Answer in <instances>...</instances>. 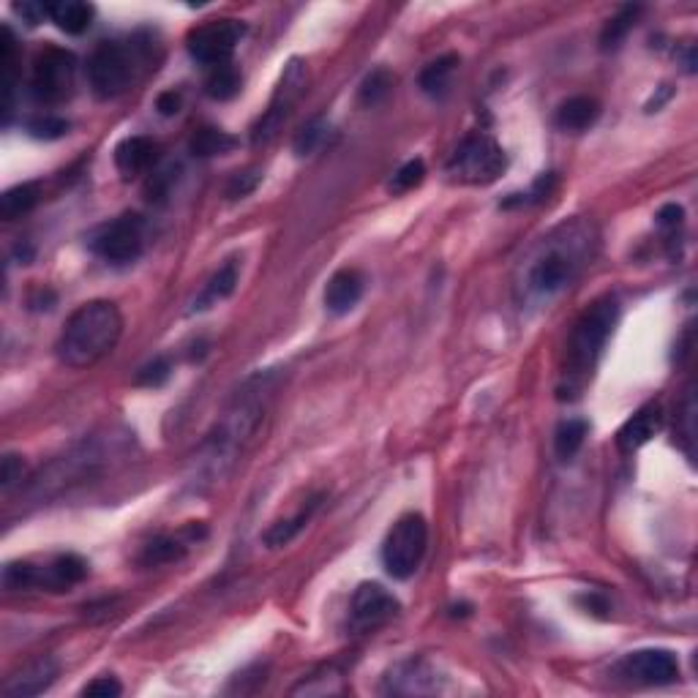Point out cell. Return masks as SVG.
<instances>
[{"instance_id":"obj_1","label":"cell","mask_w":698,"mask_h":698,"mask_svg":"<svg viewBox=\"0 0 698 698\" xmlns=\"http://www.w3.org/2000/svg\"><path fill=\"white\" fill-rule=\"evenodd\" d=\"M279 388V377L273 371H260L243 382V388L232 396L216 426L202 442L200 453L194 459V475L189 486L194 491H208L238 467L240 456L260 434L262 423L268 418L270 404Z\"/></svg>"},{"instance_id":"obj_2","label":"cell","mask_w":698,"mask_h":698,"mask_svg":"<svg viewBox=\"0 0 698 698\" xmlns=\"http://www.w3.org/2000/svg\"><path fill=\"white\" fill-rule=\"evenodd\" d=\"M598 235L592 224L573 219L562 224L521 260L516 295L521 306H543L568 290L595 257Z\"/></svg>"},{"instance_id":"obj_3","label":"cell","mask_w":698,"mask_h":698,"mask_svg":"<svg viewBox=\"0 0 698 698\" xmlns=\"http://www.w3.org/2000/svg\"><path fill=\"white\" fill-rule=\"evenodd\" d=\"M619 320V300L614 295H603L592 306L584 309L573 330H570L568 347H565V360L559 369L557 393L562 401L579 399L589 379L595 377L600 358L606 352L611 333Z\"/></svg>"},{"instance_id":"obj_4","label":"cell","mask_w":698,"mask_h":698,"mask_svg":"<svg viewBox=\"0 0 698 698\" xmlns=\"http://www.w3.org/2000/svg\"><path fill=\"white\" fill-rule=\"evenodd\" d=\"M123 314L110 300H90L71 314L55 344L58 360L69 369H90L118 347Z\"/></svg>"},{"instance_id":"obj_5","label":"cell","mask_w":698,"mask_h":698,"mask_svg":"<svg viewBox=\"0 0 698 698\" xmlns=\"http://www.w3.org/2000/svg\"><path fill=\"white\" fill-rule=\"evenodd\" d=\"M156 58H153V41L134 39L104 41L88 58V82L90 90L99 99L110 101L123 96L148 74Z\"/></svg>"},{"instance_id":"obj_6","label":"cell","mask_w":698,"mask_h":698,"mask_svg":"<svg viewBox=\"0 0 698 698\" xmlns=\"http://www.w3.org/2000/svg\"><path fill=\"white\" fill-rule=\"evenodd\" d=\"M126 437L129 434H110L107 437H93L85 439L82 445H77L74 450H69L66 456L55 459L47 469H41V475L33 480V497H52L58 491L69 489L74 483H82V480L93 478L96 472L112 464V459H118L126 453Z\"/></svg>"},{"instance_id":"obj_7","label":"cell","mask_w":698,"mask_h":698,"mask_svg":"<svg viewBox=\"0 0 698 698\" xmlns=\"http://www.w3.org/2000/svg\"><path fill=\"white\" fill-rule=\"evenodd\" d=\"M88 579V562L77 554H58L47 562H9L3 570V587L11 592L41 589V592H69Z\"/></svg>"},{"instance_id":"obj_8","label":"cell","mask_w":698,"mask_h":698,"mask_svg":"<svg viewBox=\"0 0 698 698\" xmlns=\"http://www.w3.org/2000/svg\"><path fill=\"white\" fill-rule=\"evenodd\" d=\"M508 167V156L491 134L486 131H475L461 140V145L453 150V156L448 161V175L459 183H469V186H486L505 172Z\"/></svg>"},{"instance_id":"obj_9","label":"cell","mask_w":698,"mask_h":698,"mask_svg":"<svg viewBox=\"0 0 698 698\" xmlns=\"http://www.w3.org/2000/svg\"><path fill=\"white\" fill-rule=\"evenodd\" d=\"M426 549H429V524L418 513H407L390 527L388 538L382 543V565L393 579L407 581L418 573Z\"/></svg>"},{"instance_id":"obj_10","label":"cell","mask_w":698,"mask_h":698,"mask_svg":"<svg viewBox=\"0 0 698 698\" xmlns=\"http://www.w3.org/2000/svg\"><path fill=\"white\" fill-rule=\"evenodd\" d=\"M77 85V58L60 47H44L33 60L30 90L41 104H63Z\"/></svg>"},{"instance_id":"obj_11","label":"cell","mask_w":698,"mask_h":698,"mask_svg":"<svg viewBox=\"0 0 698 698\" xmlns=\"http://www.w3.org/2000/svg\"><path fill=\"white\" fill-rule=\"evenodd\" d=\"M90 251L112 265H129L140 260L145 249V221L137 213H126L115 221L101 224L88 240Z\"/></svg>"},{"instance_id":"obj_12","label":"cell","mask_w":698,"mask_h":698,"mask_svg":"<svg viewBox=\"0 0 698 698\" xmlns=\"http://www.w3.org/2000/svg\"><path fill=\"white\" fill-rule=\"evenodd\" d=\"M246 33V25L238 20H213L194 28L186 39L189 55L202 66H224L232 63V55L238 50L240 39Z\"/></svg>"},{"instance_id":"obj_13","label":"cell","mask_w":698,"mask_h":698,"mask_svg":"<svg viewBox=\"0 0 698 698\" xmlns=\"http://www.w3.org/2000/svg\"><path fill=\"white\" fill-rule=\"evenodd\" d=\"M306 80H309L306 63H303L300 58H292L290 63L284 66V71H281V80L279 85H276V90H273V99H270L268 104V112H265V115L260 118V123L254 126V134H251L254 145L268 142L270 137H276V131H279V126L284 123V118L290 115L292 107H295L300 96H303Z\"/></svg>"},{"instance_id":"obj_14","label":"cell","mask_w":698,"mask_h":698,"mask_svg":"<svg viewBox=\"0 0 698 698\" xmlns=\"http://www.w3.org/2000/svg\"><path fill=\"white\" fill-rule=\"evenodd\" d=\"M399 600L390 595L388 589L374 581H366L355 589L352 603H349V625L358 633H369V630L382 628L385 622L399 614Z\"/></svg>"},{"instance_id":"obj_15","label":"cell","mask_w":698,"mask_h":698,"mask_svg":"<svg viewBox=\"0 0 698 698\" xmlns=\"http://www.w3.org/2000/svg\"><path fill=\"white\" fill-rule=\"evenodd\" d=\"M617 671L636 685H671L679 677V663L669 649H639L619 660Z\"/></svg>"},{"instance_id":"obj_16","label":"cell","mask_w":698,"mask_h":698,"mask_svg":"<svg viewBox=\"0 0 698 698\" xmlns=\"http://www.w3.org/2000/svg\"><path fill=\"white\" fill-rule=\"evenodd\" d=\"M58 660L50 655H39V658L28 660L17 674H11L3 685V696L6 698H33L41 696L44 690L50 688L52 682L58 679Z\"/></svg>"},{"instance_id":"obj_17","label":"cell","mask_w":698,"mask_h":698,"mask_svg":"<svg viewBox=\"0 0 698 698\" xmlns=\"http://www.w3.org/2000/svg\"><path fill=\"white\" fill-rule=\"evenodd\" d=\"M437 690V677L423 660H407L399 663L396 669L388 671L382 693H396V696H420V693H434Z\"/></svg>"},{"instance_id":"obj_18","label":"cell","mask_w":698,"mask_h":698,"mask_svg":"<svg viewBox=\"0 0 698 698\" xmlns=\"http://www.w3.org/2000/svg\"><path fill=\"white\" fill-rule=\"evenodd\" d=\"M200 540V532L197 527H189L178 532V535H161V538H153L142 549L140 565L142 568H161V565H172V562H180V559L189 554V549Z\"/></svg>"},{"instance_id":"obj_19","label":"cell","mask_w":698,"mask_h":698,"mask_svg":"<svg viewBox=\"0 0 698 698\" xmlns=\"http://www.w3.org/2000/svg\"><path fill=\"white\" fill-rule=\"evenodd\" d=\"M660 426H663V409H660V404L641 407L639 412L619 429L617 448L622 450V453H633V450L644 448L649 439L658 434Z\"/></svg>"},{"instance_id":"obj_20","label":"cell","mask_w":698,"mask_h":698,"mask_svg":"<svg viewBox=\"0 0 698 698\" xmlns=\"http://www.w3.org/2000/svg\"><path fill=\"white\" fill-rule=\"evenodd\" d=\"M366 290V279L360 276L358 270L344 268L339 273H333L325 287V306L333 314H349L363 298Z\"/></svg>"},{"instance_id":"obj_21","label":"cell","mask_w":698,"mask_h":698,"mask_svg":"<svg viewBox=\"0 0 698 698\" xmlns=\"http://www.w3.org/2000/svg\"><path fill=\"white\" fill-rule=\"evenodd\" d=\"M159 159V145L150 137H129L115 148V167L123 178H137Z\"/></svg>"},{"instance_id":"obj_22","label":"cell","mask_w":698,"mask_h":698,"mask_svg":"<svg viewBox=\"0 0 698 698\" xmlns=\"http://www.w3.org/2000/svg\"><path fill=\"white\" fill-rule=\"evenodd\" d=\"M17 41L9 25L0 28V71H3V123L11 120L14 90H17Z\"/></svg>"},{"instance_id":"obj_23","label":"cell","mask_w":698,"mask_h":698,"mask_svg":"<svg viewBox=\"0 0 698 698\" xmlns=\"http://www.w3.org/2000/svg\"><path fill=\"white\" fill-rule=\"evenodd\" d=\"M600 118V104L589 96H573L557 110V126L562 131H587Z\"/></svg>"},{"instance_id":"obj_24","label":"cell","mask_w":698,"mask_h":698,"mask_svg":"<svg viewBox=\"0 0 698 698\" xmlns=\"http://www.w3.org/2000/svg\"><path fill=\"white\" fill-rule=\"evenodd\" d=\"M93 6L82 3V0H60V3H50V20L58 25L63 33L69 36H80L93 25Z\"/></svg>"},{"instance_id":"obj_25","label":"cell","mask_w":698,"mask_h":698,"mask_svg":"<svg viewBox=\"0 0 698 698\" xmlns=\"http://www.w3.org/2000/svg\"><path fill=\"white\" fill-rule=\"evenodd\" d=\"M320 499H322V494L320 497H311L303 508L292 516V519H287V521H276L273 527L262 535V540H265V546L268 549H281V546H287V543H292V540L298 538V532L306 524L311 521V516L317 513V508H320Z\"/></svg>"},{"instance_id":"obj_26","label":"cell","mask_w":698,"mask_h":698,"mask_svg":"<svg viewBox=\"0 0 698 698\" xmlns=\"http://www.w3.org/2000/svg\"><path fill=\"white\" fill-rule=\"evenodd\" d=\"M238 276H240V268L235 260H230L227 265H221V268L210 276L208 284L202 287L200 298L194 300V309L197 311L210 309L213 303L230 298L232 292H235V287H238Z\"/></svg>"},{"instance_id":"obj_27","label":"cell","mask_w":698,"mask_h":698,"mask_svg":"<svg viewBox=\"0 0 698 698\" xmlns=\"http://www.w3.org/2000/svg\"><path fill=\"white\" fill-rule=\"evenodd\" d=\"M456 66H459V58H456V55H445V58H437L434 63H429L426 69L420 71V90H423L426 96H431V99H442L450 90Z\"/></svg>"},{"instance_id":"obj_28","label":"cell","mask_w":698,"mask_h":698,"mask_svg":"<svg viewBox=\"0 0 698 698\" xmlns=\"http://www.w3.org/2000/svg\"><path fill=\"white\" fill-rule=\"evenodd\" d=\"M191 153L200 156V159H213V156H224L230 150L238 148V140L232 137L230 131L213 129V126H205L194 137H191Z\"/></svg>"},{"instance_id":"obj_29","label":"cell","mask_w":698,"mask_h":698,"mask_svg":"<svg viewBox=\"0 0 698 698\" xmlns=\"http://www.w3.org/2000/svg\"><path fill=\"white\" fill-rule=\"evenodd\" d=\"M240 85H243L240 71L232 63H224V66L210 69L208 80H205V93L213 101H230L240 93Z\"/></svg>"},{"instance_id":"obj_30","label":"cell","mask_w":698,"mask_h":698,"mask_svg":"<svg viewBox=\"0 0 698 698\" xmlns=\"http://www.w3.org/2000/svg\"><path fill=\"white\" fill-rule=\"evenodd\" d=\"M36 202H39V183H20V186H14V189L3 194L0 213H3L6 221H14L36 208Z\"/></svg>"},{"instance_id":"obj_31","label":"cell","mask_w":698,"mask_h":698,"mask_svg":"<svg viewBox=\"0 0 698 698\" xmlns=\"http://www.w3.org/2000/svg\"><path fill=\"white\" fill-rule=\"evenodd\" d=\"M587 434H589L587 420H581V418L565 420V423L557 429V437H554V450H557L559 459L562 461L573 459V456L581 450V445H584Z\"/></svg>"},{"instance_id":"obj_32","label":"cell","mask_w":698,"mask_h":698,"mask_svg":"<svg viewBox=\"0 0 698 698\" xmlns=\"http://www.w3.org/2000/svg\"><path fill=\"white\" fill-rule=\"evenodd\" d=\"M330 137V123L325 118H314L309 120L303 129L295 134V142H292V148H295V153L298 156H311V153H317V150L328 142Z\"/></svg>"},{"instance_id":"obj_33","label":"cell","mask_w":698,"mask_h":698,"mask_svg":"<svg viewBox=\"0 0 698 698\" xmlns=\"http://www.w3.org/2000/svg\"><path fill=\"white\" fill-rule=\"evenodd\" d=\"M636 17H639V9L628 6V9L619 11L614 20H609V25L603 28V36H600L603 50H617L619 44L625 41V36L633 30V25H636Z\"/></svg>"},{"instance_id":"obj_34","label":"cell","mask_w":698,"mask_h":698,"mask_svg":"<svg viewBox=\"0 0 698 698\" xmlns=\"http://www.w3.org/2000/svg\"><path fill=\"white\" fill-rule=\"evenodd\" d=\"M390 90H393V77H390L388 71H371L369 77L363 80V85H360V104L377 107V104H382V101L388 99Z\"/></svg>"},{"instance_id":"obj_35","label":"cell","mask_w":698,"mask_h":698,"mask_svg":"<svg viewBox=\"0 0 698 698\" xmlns=\"http://www.w3.org/2000/svg\"><path fill=\"white\" fill-rule=\"evenodd\" d=\"M423 178H426V164L420 159H412L407 161V164H401L399 170L393 172L388 189L393 191V194H407V191L418 189L420 183H423Z\"/></svg>"},{"instance_id":"obj_36","label":"cell","mask_w":698,"mask_h":698,"mask_svg":"<svg viewBox=\"0 0 698 698\" xmlns=\"http://www.w3.org/2000/svg\"><path fill=\"white\" fill-rule=\"evenodd\" d=\"M682 429H679V437L685 439V453L688 459H693V442H696V429H693V420H696V399H693V390H685V401H682Z\"/></svg>"},{"instance_id":"obj_37","label":"cell","mask_w":698,"mask_h":698,"mask_svg":"<svg viewBox=\"0 0 698 698\" xmlns=\"http://www.w3.org/2000/svg\"><path fill=\"white\" fill-rule=\"evenodd\" d=\"M260 170H243V172H235L230 178V183H227V197L230 200H243V197H249L251 191L260 186Z\"/></svg>"},{"instance_id":"obj_38","label":"cell","mask_w":698,"mask_h":698,"mask_svg":"<svg viewBox=\"0 0 698 698\" xmlns=\"http://www.w3.org/2000/svg\"><path fill=\"white\" fill-rule=\"evenodd\" d=\"M172 374V366L167 358H156L153 363H148L145 369H140V374H137V385H142V388H161L167 379H170Z\"/></svg>"},{"instance_id":"obj_39","label":"cell","mask_w":698,"mask_h":698,"mask_svg":"<svg viewBox=\"0 0 698 698\" xmlns=\"http://www.w3.org/2000/svg\"><path fill=\"white\" fill-rule=\"evenodd\" d=\"M66 131H69V120L55 118V115H44V118H36L30 123V134L39 140H58Z\"/></svg>"},{"instance_id":"obj_40","label":"cell","mask_w":698,"mask_h":698,"mask_svg":"<svg viewBox=\"0 0 698 698\" xmlns=\"http://www.w3.org/2000/svg\"><path fill=\"white\" fill-rule=\"evenodd\" d=\"M120 693H123V688H120V682L115 677H96L82 688V696L90 698H115Z\"/></svg>"},{"instance_id":"obj_41","label":"cell","mask_w":698,"mask_h":698,"mask_svg":"<svg viewBox=\"0 0 698 698\" xmlns=\"http://www.w3.org/2000/svg\"><path fill=\"white\" fill-rule=\"evenodd\" d=\"M22 475H25V464H22L20 456L9 453V456L3 459V491L14 489L22 480Z\"/></svg>"},{"instance_id":"obj_42","label":"cell","mask_w":698,"mask_h":698,"mask_svg":"<svg viewBox=\"0 0 698 698\" xmlns=\"http://www.w3.org/2000/svg\"><path fill=\"white\" fill-rule=\"evenodd\" d=\"M682 216H685V213H682V208H679V205H666V208H660L658 219L655 221H658L660 230L669 232L671 238H674L679 227H682Z\"/></svg>"},{"instance_id":"obj_43","label":"cell","mask_w":698,"mask_h":698,"mask_svg":"<svg viewBox=\"0 0 698 698\" xmlns=\"http://www.w3.org/2000/svg\"><path fill=\"white\" fill-rule=\"evenodd\" d=\"M14 11L20 14L28 25H39L50 17V3H17Z\"/></svg>"},{"instance_id":"obj_44","label":"cell","mask_w":698,"mask_h":698,"mask_svg":"<svg viewBox=\"0 0 698 698\" xmlns=\"http://www.w3.org/2000/svg\"><path fill=\"white\" fill-rule=\"evenodd\" d=\"M156 110L161 112V115H175V112L180 110V96L175 93V90H167V93H161L159 99H156Z\"/></svg>"}]
</instances>
